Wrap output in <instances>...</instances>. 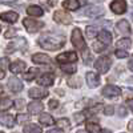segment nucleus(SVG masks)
Segmentation results:
<instances>
[{
	"mask_svg": "<svg viewBox=\"0 0 133 133\" xmlns=\"http://www.w3.org/2000/svg\"><path fill=\"white\" fill-rule=\"evenodd\" d=\"M37 43L40 44V47L44 48V49L57 51V49H60L64 45L65 39L63 36H59V35H53V33H43V35L39 37Z\"/></svg>",
	"mask_w": 133,
	"mask_h": 133,
	"instance_id": "f257e3e1",
	"label": "nucleus"
},
{
	"mask_svg": "<svg viewBox=\"0 0 133 133\" xmlns=\"http://www.w3.org/2000/svg\"><path fill=\"white\" fill-rule=\"evenodd\" d=\"M71 41H72V44L75 45V48H77L79 51H84L85 49V41H84V37L81 35V31L79 28H75L72 31Z\"/></svg>",
	"mask_w": 133,
	"mask_h": 133,
	"instance_id": "f03ea898",
	"label": "nucleus"
},
{
	"mask_svg": "<svg viewBox=\"0 0 133 133\" xmlns=\"http://www.w3.org/2000/svg\"><path fill=\"white\" fill-rule=\"evenodd\" d=\"M25 48H27V40L24 37H19L17 40L8 44L7 48H5V52L7 53H12L15 51H25Z\"/></svg>",
	"mask_w": 133,
	"mask_h": 133,
	"instance_id": "7ed1b4c3",
	"label": "nucleus"
},
{
	"mask_svg": "<svg viewBox=\"0 0 133 133\" xmlns=\"http://www.w3.org/2000/svg\"><path fill=\"white\" fill-rule=\"evenodd\" d=\"M110 64H112V61H110V59H109L108 56H101V57H98V59L96 60L95 68H96L100 73H101V75H104V73H107V72L109 71Z\"/></svg>",
	"mask_w": 133,
	"mask_h": 133,
	"instance_id": "20e7f679",
	"label": "nucleus"
},
{
	"mask_svg": "<svg viewBox=\"0 0 133 133\" xmlns=\"http://www.w3.org/2000/svg\"><path fill=\"white\" fill-rule=\"evenodd\" d=\"M23 24H24L25 29L28 32H31V33H35V32H37L39 29H41L44 27L43 21H37V20H33V19H28V17H25L23 20Z\"/></svg>",
	"mask_w": 133,
	"mask_h": 133,
	"instance_id": "39448f33",
	"label": "nucleus"
},
{
	"mask_svg": "<svg viewBox=\"0 0 133 133\" xmlns=\"http://www.w3.org/2000/svg\"><path fill=\"white\" fill-rule=\"evenodd\" d=\"M53 20L56 23H60V24H71L72 16L68 12H65V11H56L53 15Z\"/></svg>",
	"mask_w": 133,
	"mask_h": 133,
	"instance_id": "423d86ee",
	"label": "nucleus"
},
{
	"mask_svg": "<svg viewBox=\"0 0 133 133\" xmlns=\"http://www.w3.org/2000/svg\"><path fill=\"white\" fill-rule=\"evenodd\" d=\"M101 95L107 98H112V97H118L121 95V89L116 85H107L103 88Z\"/></svg>",
	"mask_w": 133,
	"mask_h": 133,
	"instance_id": "0eeeda50",
	"label": "nucleus"
},
{
	"mask_svg": "<svg viewBox=\"0 0 133 133\" xmlns=\"http://www.w3.org/2000/svg\"><path fill=\"white\" fill-rule=\"evenodd\" d=\"M8 88H9L11 92L17 93L23 89V83H21L17 77L12 76V77H9V80H8Z\"/></svg>",
	"mask_w": 133,
	"mask_h": 133,
	"instance_id": "6e6552de",
	"label": "nucleus"
},
{
	"mask_svg": "<svg viewBox=\"0 0 133 133\" xmlns=\"http://www.w3.org/2000/svg\"><path fill=\"white\" fill-rule=\"evenodd\" d=\"M56 60L64 65L65 63H71V61L73 63V61H76L77 60V55L75 52H64V53L59 55V56L56 57Z\"/></svg>",
	"mask_w": 133,
	"mask_h": 133,
	"instance_id": "1a4fd4ad",
	"label": "nucleus"
},
{
	"mask_svg": "<svg viewBox=\"0 0 133 133\" xmlns=\"http://www.w3.org/2000/svg\"><path fill=\"white\" fill-rule=\"evenodd\" d=\"M28 96L32 97V98H44L48 96V91L44 89V88H31V89L28 91Z\"/></svg>",
	"mask_w": 133,
	"mask_h": 133,
	"instance_id": "9d476101",
	"label": "nucleus"
},
{
	"mask_svg": "<svg viewBox=\"0 0 133 133\" xmlns=\"http://www.w3.org/2000/svg\"><path fill=\"white\" fill-rule=\"evenodd\" d=\"M110 9H112L116 15H121L127 11V3L123 2V0H116V2L110 3Z\"/></svg>",
	"mask_w": 133,
	"mask_h": 133,
	"instance_id": "9b49d317",
	"label": "nucleus"
},
{
	"mask_svg": "<svg viewBox=\"0 0 133 133\" xmlns=\"http://www.w3.org/2000/svg\"><path fill=\"white\" fill-rule=\"evenodd\" d=\"M85 15L89 17H98V16L104 15V8L98 7V5H92L85 9Z\"/></svg>",
	"mask_w": 133,
	"mask_h": 133,
	"instance_id": "f8f14e48",
	"label": "nucleus"
},
{
	"mask_svg": "<svg viewBox=\"0 0 133 133\" xmlns=\"http://www.w3.org/2000/svg\"><path fill=\"white\" fill-rule=\"evenodd\" d=\"M0 19L5 23H9V24H14L16 23V20L19 19V14L14 12V11H8V12H4L0 15Z\"/></svg>",
	"mask_w": 133,
	"mask_h": 133,
	"instance_id": "ddd939ff",
	"label": "nucleus"
},
{
	"mask_svg": "<svg viewBox=\"0 0 133 133\" xmlns=\"http://www.w3.org/2000/svg\"><path fill=\"white\" fill-rule=\"evenodd\" d=\"M85 80H87V84L89 85L91 88H97L100 85V79L98 76L93 72H88L85 75Z\"/></svg>",
	"mask_w": 133,
	"mask_h": 133,
	"instance_id": "4468645a",
	"label": "nucleus"
},
{
	"mask_svg": "<svg viewBox=\"0 0 133 133\" xmlns=\"http://www.w3.org/2000/svg\"><path fill=\"white\" fill-rule=\"evenodd\" d=\"M32 61L35 64H51V57L45 53H36L32 56Z\"/></svg>",
	"mask_w": 133,
	"mask_h": 133,
	"instance_id": "2eb2a0df",
	"label": "nucleus"
},
{
	"mask_svg": "<svg viewBox=\"0 0 133 133\" xmlns=\"http://www.w3.org/2000/svg\"><path fill=\"white\" fill-rule=\"evenodd\" d=\"M25 66L27 65H25V63L23 60H16L12 64H9V69H11L12 73H20V72H24Z\"/></svg>",
	"mask_w": 133,
	"mask_h": 133,
	"instance_id": "dca6fc26",
	"label": "nucleus"
},
{
	"mask_svg": "<svg viewBox=\"0 0 133 133\" xmlns=\"http://www.w3.org/2000/svg\"><path fill=\"white\" fill-rule=\"evenodd\" d=\"M98 39H100V43H103L104 45H108V44L112 43V33H110L109 31L107 29H103V31H100L98 33Z\"/></svg>",
	"mask_w": 133,
	"mask_h": 133,
	"instance_id": "f3484780",
	"label": "nucleus"
},
{
	"mask_svg": "<svg viewBox=\"0 0 133 133\" xmlns=\"http://www.w3.org/2000/svg\"><path fill=\"white\" fill-rule=\"evenodd\" d=\"M0 124L7 128H12L15 125V117L12 115H2L0 116Z\"/></svg>",
	"mask_w": 133,
	"mask_h": 133,
	"instance_id": "a211bd4d",
	"label": "nucleus"
},
{
	"mask_svg": "<svg viewBox=\"0 0 133 133\" xmlns=\"http://www.w3.org/2000/svg\"><path fill=\"white\" fill-rule=\"evenodd\" d=\"M43 104L40 101H32L28 104V112L31 115H39L41 110H43Z\"/></svg>",
	"mask_w": 133,
	"mask_h": 133,
	"instance_id": "6ab92c4d",
	"label": "nucleus"
},
{
	"mask_svg": "<svg viewBox=\"0 0 133 133\" xmlns=\"http://www.w3.org/2000/svg\"><path fill=\"white\" fill-rule=\"evenodd\" d=\"M116 28L118 29L120 33H125V35H129L130 33V24L127 20H120L116 24Z\"/></svg>",
	"mask_w": 133,
	"mask_h": 133,
	"instance_id": "aec40b11",
	"label": "nucleus"
},
{
	"mask_svg": "<svg viewBox=\"0 0 133 133\" xmlns=\"http://www.w3.org/2000/svg\"><path fill=\"white\" fill-rule=\"evenodd\" d=\"M27 14H28L29 16L40 17V16L44 15V11H43V8L39 7V5H29V7L27 8Z\"/></svg>",
	"mask_w": 133,
	"mask_h": 133,
	"instance_id": "412c9836",
	"label": "nucleus"
},
{
	"mask_svg": "<svg viewBox=\"0 0 133 133\" xmlns=\"http://www.w3.org/2000/svg\"><path fill=\"white\" fill-rule=\"evenodd\" d=\"M37 83L43 87H49L53 84V76L49 75V73H45V75H43L40 76L39 79H37Z\"/></svg>",
	"mask_w": 133,
	"mask_h": 133,
	"instance_id": "4be33fe9",
	"label": "nucleus"
},
{
	"mask_svg": "<svg viewBox=\"0 0 133 133\" xmlns=\"http://www.w3.org/2000/svg\"><path fill=\"white\" fill-rule=\"evenodd\" d=\"M80 5H81V3L77 2V0H66V2L63 3V7L68 11H76L80 8Z\"/></svg>",
	"mask_w": 133,
	"mask_h": 133,
	"instance_id": "5701e85b",
	"label": "nucleus"
},
{
	"mask_svg": "<svg viewBox=\"0 0 133 133\" xmlns=\"http://www.w3.org/2000/svg\"><path fill=\"white\" fill-rule=\"evenodd\" d=\"M39 121L41 124H44V125H53L55 124V120H53V117L49 113H41L39 116Z\"/></svg>",
	"mask_w": 133,
	"mask_h": 133,
	"instance_id": "b1692460",
	"label": "nucleus"
},
{
	"mask_svg": "<svg viewBox=\"0 0 133 133\" xmlns=\"http://www.w3.org/2000/svg\"><path fill=\"white\" fill-rule=\"evenodd\" d=\"M23 132L24 133H43L41 128L39 125H36V124H28V125H25Z\"/></svg>",
	"mask_w": 133,
	"mask_h": 133,
	"instance_id": "393cba45",
	"label": "nucleus"
},
{
	"mask_svg": "<svg viewBox=\"0 0 133 133\" xmlns=\"http://www.w3.org/2000/svg\"><path fill=\"white\" fill-rule=\"evenodd\" d=\"M14 105V101L11 98H3L2 101H0V112H5V110H8L11 107Z\"/></svg>",
	"mask_w": 133,
	"mask_h": 133,
	"instance_id": "a878e982",
	"label": "nucleus"
},
{
	"mask_svg": "<svg viewBox=\"0 0 133 133\" xmlns=\"http://www.w3.org/2000/svg\"><path fill=\"white\" fill-rule=\"evenodd\" d=\"M87 129L89 133H101V128L98 124H95L92 121H88L87 123Z\"/></svg>",
	"mask_w": 133,
	"mask_h": 133,
	"instance_id": "bb28decb",
	"label": "nucleus"
},
{
	"mask_svg": "<svg viewBox=\"0 0 133 133\" xmlns=\"http://www.w3.org/2000/svg\"><path fill=\"white\" fill-rule=\"evenodd\" d=\"M37 73H39V69H36V68H31L25 75H24V79L27 80V81H31V80H33L35 77L37 76Z\"/></svg>",
	"mask_w": 133,
	"mask_h": 133,
	"instance_id": "cd10ccee",
	"label": "nucleus"
},
{
	"mask_svg": "<svg viewBox=\"0 0 133 133\" xmlns=\"http://www.w3.org/2000/svg\"><path fill=\"white\" fill-rule=\"evenodd\" d=\"M68 84L72 88H79V87H81V79L79 76H73V77H71V79L68 80Z\"/></svg>",
	"mask_w": 133,
	"mask_h": 133,
	"instance_id": "c85d7f7f",
	"label": "nucleus"
},
{
	"mask_svg": "<svg viewBox=\"0 0 133 133\" xmlns=\"http://www.w3.org/2000/svg\"><path fill=\"white\" fill-rule=\"evenodd\" d=\"M97 28L96 27H92V25H88L87 28H85V35H87V37H89V39H92V37H95L96 35H97Z\"/></svg>",
	"mask_w": 133,
	"mask_h": 133,
	"instance_id": "c756f323",
	"label": "nucleus"
},
{
	"mask_svg": "<svg viewBox=\"0 0 133 133\" xmlns=\"http://www.w3.org/2000/svg\"><path fill=\"white\" fill-rule=\"evenodd\" d=\"M76 69H77V68H76L75 64H71V65H69V64H64V65H61V71L65 72V73H69V75H71V73H75Z\"/></svg>",
	"mask_w": 133,
	"mask_h": 133,
	"instance_id": "7c9ffc66",
	"label": "nucleus"
},
{
	"mask_svg": "<svg viewBox=\"0 0 133 133\" xmlns=\"http://www.w3.org/2000/svg\"><path fill=\"white\" fill-rule=\"evenodd\" d=\"M57 125H59V128H61V129H68V128L71 127V121H69L68 118L63 117V118H60V120L57 121Z\"/></svg>",
	"mask_w": 133,
	"mask_h": 133,
	"instance_id": "2f4dec72",
	"label": "nucleus"
},
{
	"mask_svg": "<svg viewBox=\"0 0 133 133\" xmlns=\"http://www.w3.org/2000/svg\"><path fill=\"white\" fill-rule=\"evenodd\" d=\"M130 39H121V40H118V43H117V45L120 47V48H129L130 47Z\"/></svg>",
	"mask_w": 133,
	"mask_h": 133,
	"instance_id": "473e14b6",
	"label": "nucleus"
},
{
	"mask_svg": "<svg viewBox=\"0 0 133 133\" xmlns=\"http://www.w3.org/2000/svg\"><path fill=\"white\" fill-rule=\"evenodd\" d=\"M83 60L85 64H89L92 61V53L88 51V49H84V53H83Z\"/></svg>",
	"mask_w": 133,
	"mask_h": 133,
	"instance_id": "72a5a7b5",
	"label": "nucleus"
},
{
	"mask_svg": "<svg viewBox=\"0 0 133 133\" xmlns=\"http://www.w3.org/2000/svg\"><path fill=\"white\" fill-rule=\"evenodd\" d=\"M92 48H93L95 52H103L105 49V45H104L103 43H100V41H96V43H93Z\"/></svg>",
	"mask_w": 133,
	"mask_h": 133,
	"instance_id": "f704fd0d",
	"label": "nucleus"
},
{
	"mask_svg": "<svg viewBox=\"0 0 133 133\" xmlns=\"http://www.w3.org/2000/svg\"><path fill=\"white\" fill-rule=\"evenodd\" d=\"M16 36V29L15 28H9L7 29V32L4 33V37L5 39H11V37H15Z\"/></svg>",
	"mask_w": 133,
	"mask_h": 133,
	"instance_id": "c9c22d12",
	"label": "nucleus"
},
{
	"mask_svg": "<svg viewBox=\"0 0 133 133\" xmlns=\"http://www.w3.org/2000/svg\"><path fill=\"white\" fill-rule=\"evenodd\" d=\"M128 52L125 51V49H117L116 51V57H118V59H125V57H128Z\"/></svg>",
	"mask_w": 133,
	"mask_h": 133,
	"instance_id": "e433bc0d",
	"label": "nucleus"
},
{
	"mask_svg": "<svg viewBox=\"0 0 133 133\" xmlns=\"http://www.w3.org/2000/svg\"><path fill=\"white\" fill-rule=\"evenodd\" d=\"M8 65H9V59L8 57H2L0 59V69L4 71Z\"/></svg>",
	"mask_w": 133,
	"mask_h": 133,
	"instance_id": "4c0bfd02",
	"label": "nucleus"
},
{
	"mask_svg": "<svg viewBox=\"0 0 133 133\" xmlns=\"http://www.w3.org/2000/svg\"><path fill=\"white\" fill-rule=\"evenodd\" d=\"M73 117H75V121H76V123L77 124H79V123H83V121L85 120V116H84V113H75L73 115Z\"/></svg>",
	"mask_w": 133,
	"mask_h": 133,
	"instance_id": "58836bf2",
	"label": "nucleus"
},
{
	"mask_svg": "<svg viewBox=\"0 0 133 133\" xmlns=\"http://www.w3.org/2000/svg\"><path fill=\"white\" fill-rule=\"evenodd\" d=\"M113 112H115V108H113V105H107V107L104 108V113H105L107 116L113 115Z\"/></svg>",
	"mask_w": 133,
	"mask_h": 133,
	"instance_id": "ea45409f",
	"label": "nucleus"
},
{
	"mask_svg": "<svg viewBox=\"0 0 133 133\" xmlns=\"http://www.w3.org/2000/svg\"><path fill=\"white\" fill-rule=\"evenodd\" d=\"M28 120H29L28 115H19L17 116V123L19 124H23V123H25V121H28Z\"/></svg>",
	"mask_w": 133,
	"mask_h": 133,
	"instance_id": "a19ab883",
	"label": "nucleus"
},
{
	"mask_svg": "<svg viewBox=\"0 0 133 133\" xmlns=\"http://www.w3.org/2000/svg\"><path fill=\"white\" fill-rule=\"evenodd\" d=\"M15 105H16V109H23L25 107V101L24 100H16Z\"/></svg>",
	"mask_w": 133,
	"mask_h": 133,
	"instance_id": "79ce46f5",
	"label": "nucleus"
},
{
	"mask_svg": "<svg viewBox=\"0 0 133 133\" xmlns=\"http://www.w3.org/2000/svg\"><path fill=\"white\" fill-rule=\"evenodd\" d=\"M48 105H49V108H52V109H56V108L59 107V103H57V100H49Z\"/></svg>",
	"mask_w": 133,
	"mask_h": 133,
	"instance_id": "37998d69",
	"label": "nucleus"
},
{
	"mask_svg": "<svg viewBox=\"0 0 133 133\" xmlns=\"http://www.w3.org/2000/svg\"><path fill=\"white\" fill-rule=\"evenodd\" d=\"M125 115H127V109H125L124 107H120V108H118V116H120V117H124Z\"/></svg>",
	"mask_w": 133,
	"mask_h": 133,
	"instance_id": "c03bdc74",
	"label": "nucleus"
},
{
	"mask_svg": "<svg viewBox=\"0 0 133 133\" xmlns=\"http://www.w3.org/2000/svg\"><path fill=\"white\" fill-rule=\"evenodd\" d=\"M127 105L129 107V109L133 112V98H129V100H128V101H127Z\"/></svg>",
	"mask_w": 133,
	"mask_h": 133,
	"instance_id": "a18cd8bd",
	"label": "nucleus"
},
{
	"mask_svg": "<svg viewBox=\"0 0 133 133\" xmlns=\"http://www.w3.org/2000/svg\"><path fill=\"white\" fill-rule=\"evenodd\" d=\"M100 109H101V105H96L93 109H91V113H96V112H98Z\"/></svg>",
	"mask_w": 133,
	"mask_h": 133,
	"instance_id": "49530a36",
	"label": "nucleus"
},
{
	"mask_svg": "<svg viewBox=\"0 0 133 133\" xmlns=\"http://www.w3.org/2000/svg\"><path fill=\"white\" fill-rule=\"evenodd\" d=\"M128 66H129V69L133 72V57H130V60H129V63H128Z\"/></svg>",
	"mask_w": 133,
	"mask_h": 133,
	"instance_id": "de8ad7c7",
	"label": "nucleus"
},
{
	"mask_svg": "<svg viewBox=\"0 0 133 133\" xmlns=\"http://www.w3.org/2000/svg\"><path fill=\"white\" fill-rule=\"evenodd\" d=\"M47 133H63V132H61V129H51Z\"/></svg>",
	"mask_w": 133,
	"mask_h": 133,
	"instance_id": "09e8293b",
	"label": "nucleus"
},
{
	"mask_svg": "<svg viewBox=\"0 0 133 133\" xmlns=\"http://www.w3.org/2000/svg\"><path fill=\"white\" fill-rule=\"evenodd\" d=\"M128 129L133 133V120H130V121H129V124H128Z\"/></svg>",
	"mask_w": 133,
	"mask_h": 133,
	"instance_id": "8fccbe9b",
	"label": "nucleus"
},
{
	"mask_svg": "<svg viewBox=\"0 0 133 133\" xmlns=\"http://www.w3.org/2000/svg\"><path fill=\"white\" fill-rule=\"evenodd\" d=\"M4 76H5V72H4L3 69H0V80L4 79Z\"/></svg>",
	"mask_w": 133,
	"mask_h": 133,
	"instance_id": "3c124183",
	"label": "nucleus"
},
{
	"mask_svg": "<svg viewBox=\"0 0 133 133\" xmlns=\"http://www.w3.org/2000/svg\"><path fill=\"white\" fill-rule=\"evenodd\" d=\"M101 133H112V132H110V130H109V129H105V130H103V132H101Z\"/></svg>",
	"mask_w": 133,
	"mask_h": 133,
	"instance_id": "603ef678",
	"label": "nucleus"
},
{
	"mask_svg": "<svg viewBox=\"0 0 133 133\" xmlns=\"http://www.w3.org/2000/svg\"><path fill=\"white\" fill-rule=\"evenodd\" d=\"M0 93H3V85L0 84Z\"/></svg>",
	"mask_w": 133,
	"mask_h": 133,
	"instance_id": "864d4df0",
	"label": "nucleus"
},
{
	"mask_svg": "<svg viewBox=\"0 0 133 133\" xmlns=\"http://www.w3.org/2000/svg\"><path fill=\"white\" fill-rule=\"evenodd\" d=\"M76 133H85V132H84V130H77Z\"/></svg>",
	"mask_w": 133,
	"mask_h": 133,
	"instance_id": "5fc2aeb1",
	"label": "nucleus"
},
{
	"mask_svg": "<svg viewBox=\"0 0 133 133\" xmlns=\"http://www.w3.org/2000/svg\"><path fill=\"white\" fill-rule=\"evenodd\" d=\"M132 17H133V12H132Z\"/></svg>",
	"mask_w": 133,
	"mask_h": 133,
	"instance_id": "6e6d98bb",
	"label": "nucleus"
},
{
	"mask_svg": "<svg viewBox=\"0 0 133 133\" xmlns=\"http://www.w3.org/2000/svg\"><path fill=\"white\" fill-rule=\"evenodd\" d=\"M0 31H2V28H0Z\"/></svg>",
	"mask_w": 133,
	"mask_h": 133,
	"instance_id": "4d7b16f0",
	"label": "nucleus"
},
{
	"mask_svg": "<svg viewBox=\"0 0 133 133\" xmlns=\"http://www.w3.org/2000/svg\"><path fill=\"white\" fill-rule=\"evenodd\" d=\"M0 133H3V132H0Z\"/></svg>",
	"mask_w": 133,
	"mask_h": 133,
	"instance_id": "13d9d810",
	"label": "nucleus"
}]
</instances>
